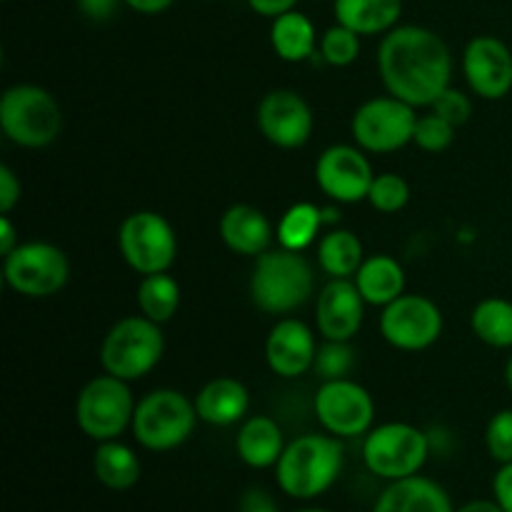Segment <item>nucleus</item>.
I'll use <instances>...</instances> for the list:
<instances>
[{"mask_svg":"<svg viewBox=\"0 0 512 512\" xmlns=\"http://www.w3.org/2000/svg\"><path fill=\"white\" fill-rule=\"evenodd\" d=\"M0 128L20 148H48L63 130V110L40 85H10L0 98Z\"/></svg>","mask_w":512,"mask_h":512,"instance_id":"4","label":"nucleus"},{"mask_svg":"<svg viewBox=\"0 0 512 512\" xmlns=\"http://www.w3.org/2000/svg\"><path fill=\"white\" fill-rule=\"evenodd\" d=\"M138 308L145 318L155 323H168L180 308V285L173 275H143L138 285Z\"/></svg>","mask_w":512,"mask_h":512,"instance_id":"30","label":"nucleus"},{"mask_svg":"<svg viewBox=\"0 0 512 512\" xmlns=\"http://www.w3.org/2000/svg\"><path fill=\"white\" fill-rule=\"evenodd\" d=\"M270 45L275 55L285 63H305L313 55H318V33H315L313 20L300 10L280 15L270 25Z\"/></svg>","mask_w":512,"mask_h":512,"instance_id":"25","label":"nucleus"},{"mask_svg":"<svg viewBox=\"0 0 512 512\" xmlns=\"http://www.w3.org/2000/svg\"><path fill=\"white\" fill-rule=\"evenodd\" d=\"M238 512H278V503L268 490L250 488L240 495Z\"/></svg>","mask_w":512,"mask_h":512,"instance_id":"38","label":"nucleus"},{"mask_svg":"<svg viewBox=\"0 0 512 512\" xmlns=\"http://www.w3.org/2000/svg\"><path fill=\"white\" fill-rule=\"evenodd\" d=\"M5 3H8V0H5Z\"/></svg>","mask_w":512,"mask_h":512,"instance_id":"48","label":"nucleus"},{"mask_svg":"<svg viewBox=\"0 0 512 512\" xmlns=\"http://www.w3.org/2000/svg\"><path fill=\"white\" fill-rule=\"evenodd\" d=\"M198 420L195 400L185 398L180 390L160 388L135 405L130 430L140 448L150 453H168L188 443Z\"/></svg>","mask_w":512,"mask_h":512,"instance_id":"5","label":"nucleus"},{"mask_svg":"<svg viewBox=\"0 0 512 512\" xmlns=\"http://www.w3.org/2000/svg\"><path fill=\"white\" fill-rule=\"evenodd\" d=\"M70 278V260L58 245L30 240L3 258V280L23 298H50Z\"/></svg>","mask_w":512,"mask_h":512,"instance_id":"9","label":"nucleus"},{"mask_svg":"<svg viewBox=\"0 0 512 512\" xmlns=\"http://www.w3.org/2000/svg\"><path fill=\"white\" fill-rule=\"evenodd\" d=\"M93 473L100 485L123 493V490L138 485L143 468H140V458L133 448L120 440H105V443H98L93 453Z\"/></svg>","mask_w":512,"mask_h":512,"instance_id":"26","label":"nucleus"},{"mask_svg":"<svg viewBox=\"0 0 512 512\" xmlns=\"http://www.w3.org/2000/svg\"><path fill=\"white\" fill-rule=\"evenodd\" d=\"M250 393L240 380L235 378H213L200 388L195 395V410H198L200 423L215 425V428H228L240 423L248 415Z\"/></svg>","mask_w":512,"mask_h":512,"instance_id":"21","label":"nucleus"},{"mask_svg":"<svg viewBox=\"0 0 512 512\" xmlns=\"http://www.w3.org/2000/svg\"><path fill=\"white\" fill-rule=\"evenodd\" d=\"M410 200V185L403 175L398 173H380L375 175L373 185H370L368 203L373 205L378 213L393 215L408 205Z\"/></svg>","mask_w":512,"mask_h":512,"instance_id":"33","label":"nucleus"},{"mask_svg":"<svg viewBox=\"0 0 512 512\" xmlns=\"http://www.w3.org/2000/svg\"><path fill=\"white\" fill-rule=\"evenodd\" d=\"M355 368V350L350 348L348 340H325L318 345L313 370L323 383L328 380H343L353 373Z\"/></svg>","mask_w":512,"mask_h":512,"instance_id":"32","label":"nucleus"},{"mask_svg":"<svg viewBox=\"0 0 512 512\" xmlns=\"http://www.w3.org/2000/svg\"><path fill=\"white\" fill-rule=\"evenodd\" d=\"M258 128L275 148H303L315 128L308 100L288 88L270 90L258 105Z\"/></svg>","mask_w":512,"mask_h":512,"instance_id":"15","label":"nucleus"},{"mask_svg":"<svg viewBox=\"0 0 512 512\" xmlns=\"http://www.w3.org/2000/svg\"><path fill=\"white\" fill-rule=\"evenodd\" d=\"M375 173L358 145H330L315 163V183L333 203L355 205L368 200Z\"/></svg>","mask_w":512,"mask_h":512,"instance_id":"14","label":"nucleus"},{"mask_svg":"<svg viewBox=\"0 0 512 512\" xmlns=\"http://www.w3.org/2000/svg\"><path fill=\"white\" fill-rule=\"evenodd\" d=\"M455 512H505L498 505V500H470V503L455 508Z\"/></svg>","mask_w":512,"mask_h":512,"instance_id":"44","label":"nucleus"},{"mask_svg":"<svg viewBox=\"0 0 512 512\" xmlns=\"http://www.w3.org/2000/svg\"><path fill=\"white\" fill-rule=\"evenodd\" d=\"M135 400L128 380L98 375L88 380L75 400V423L95 443L118 440L133 425Z\"/></svg>","mask_w":512,"mask_h":512,"instance_id":"7","label":"nucleus"},{"mask_svg":"<svg viewBox=\"0 0 512 512\" xmlns=\"http://www.w3.org/2000/svg\"><path fill=\"white\" fill-rule=\"evenodd\" d=\"M345 450L335 435H300L285 445L275 480L280 490L293 500H315L328 493L343 473Z\"/></svg>","mask_w":512,"mask_h":512,"instance_id":"2","label":"nucleus"},{"mask_svg":"<svg viewBox=\"0 0 512 512\" xmlns=\"http://www.w3.org/2000/svg\"><path fill=\"white\" fill-rule=\"evenodd\" d=\"M20 245L18 230H15L10 215H0V255H10Z\"/></svg>","mask_w":512,"mask_h":512,"instance_id":"42","label":"nucleus"},{"mask_svg":"<svg viewBox=\"0 0 512 512\" xmlns=\"http://www.w3.org/2000/svg\"><path fill=\"white\" fill-rule=\"evenodd\" d=\"M298 3L300 0H248L250 10L258 15H263V18H280V15L290 13V10H298Z\"/></svg>","mask_w":512,"mask_h":512,"instance_id":"41","label":"nucleus"},{"mask_svg":"<svg viewBox=\"0 0 512 512\" xmlns=\"http://www.w3.org/2000/svg\"><path fill=\"white\" fill-rule=\"evenodd\" d=\"M285 445L288 443L283 438V430L268 415H253V418L243 420L238 438H235L238 458L253 470L275 468Z\"/></svg>","mask_w":512,"mask_h":512,"instance_id":"22","label":"nucleus"},{"mask_svg":"<svg viewBox=\"0 0 512 512\" xmlns=\"http://www.w3.org/2000/svg\"><path fill=\"white\" fill-rule=\"evenodd\" d=\"M430 110H433V113H438L440 118L448 120V123H453L455 128H460V125L468 123L470 115H473V100H470L463 90H458L450 85V88L443 90V93H440V98L430 105Z\"/></svg>","mask_w":512,"mask_h":512,"instance_id":"36","label":"nucleus"},{"mask_svg":"<svg viewBox=\"0 0 512 512\" xmlns=\"http://www.w3.org/2000/svg\"><path fill=\"white\" fill-rule=\"evenodd\" d=\"M323 223L325 225L340 223V210L335 208V205H328V208H323Z\"/></svg>","mask_w":512,"mask_h":512,"instance_id":"45","label":"nucleus"},{"mask_svg":"<svg viewBox=\"0 0 512 512\" xmlns=\"http://www.w3.org/2000/svg\"><path fill=\"white\" fill-rule=\"evenodd\" d=\"M455 140V125L448 123L445 118H440L438 113H425L418 115V123H415V135L413 143L418 145L425 153H443L453 145Z\"/></svg>","mask_w":512,"mask_h":512,"instance_id":"34","label":"nucleus"},{"mask_svg":"<svg viewBox=\"0 0 512 512\" xmlns=\"http://www.w3.org/2000/svg\"><path fill=\"white\" fill-rule=\"evenodd\" d=\"M360 38H363V35H358L355 30L335 23L333 28H328L323 35H320V45H318L320 60L333 65V68H348V65H353L355 60H358Z\"/></svg>","mask_w":512,"mask_h":512,"instance_id":"31","label":"nucleus"},{"mask_svg":"<svg viewBox=\"0 0 512 512\" xmlns=\"http://www.w3.org/2000/svg\"><path fill=\"white\" fill-rule=\"evenodd\" d=\"M485 448L495 463H512V410H498L485 428Z\"/></svg>","mask_w":512,"mask_h":512,"instance_id":"35","label":"nucleus"},{"mask_svg":"<svg viewBox=\"0 0 512 512\" xmlns=\"http://www.w3.org/2000/svg\"><path fill=\"white\" fill-rule=\"evenodd\" d=\"M418 113L413 105L395 95L370 98L355 110L350 120V133L358 148L365 153H395L413 143Z\"/></svg>","mask_w":512,"mask_h":512,"instance_id":"11","label":"nucleus"},{"mask_svg":"<svg viewBox=\"0 0 512 512\" xmlns=\"http://www.w3.org/2000/svg\"><path fill=\"white\" fill-rule=\"evenodd\" d=\"M473 335L495 350L512 348V303L505 298L480 300L470 315Z\"/></svg>","mask_w":512,"mask_h":512,"instance_id":"28","label":"nucleus"},{"mask_svg":"<svg viewBox=\"0 0 512 512\" xmlns=\"http://www.w3.org/2000/svg\"><path fill=\"white\" fill-rule=\"evenodd\" d=\"M315 270L303 253L288 248L265 250L250 273V300L268 315H290L310 300Z\"/></svg>","mask_w":512,"mask_h":512,"instance_id":"3","label":"nucleus"},{"mask_svg":"<svg viewBox=\"0 0 512 512\" xmlns=\"http://www.w3.org/2000/svg\"><path fill=\"white\" fill-rule=\"evenodd\" d=\"M365 300L353 278H330L315 305V325L325 340H353L365 320Z\"/></svg>","mask_w":512,"mask_h":512,"instance_id":"17","label":"nucleus"},{"mask_svg":"<svg viewBox=\"0 0 512 512\" xmlns=\"http://www.w3.org/2000/svg\"><path fill=\"white\" fill-rule=\"evenodd\" d=\"M320 228H325L323 208H318L315 203H295L280 218L275 238H278L280 248L303 253L318 240Z\"/></svg>","mask_w":512,"mask_h":512,"instance_id":"29","label":"nucleus"},{"mask_svg":"<svg viewBox=\"0 0 512 512\" xmlns=\"http://www.w3.org/2000/svg\"><path fill=\"white\" fill-rule=\"evenodd\" d=\"M470 90L483 100H503L512 90V50L495 35H475L463 53Z\"/></svg>","mask_w":512,"mask_h":512,"instance_id":"16","label":"nucleus"},{"mask_svg":"<svg viewBox=\"0 0 512 512\" xmlns=\"http://www.w3.org/2000/svg\"><path fill=\"white\" fill-rule=\"evenodd\" d=\"M430 458V438L410 423H383L363 440V463L375 478L403 480L418 475Z\"/></svg>","mask_w":512,"mask_h":512,"instance_id":"8","label":"nucleus"},{"mask_svg":"<svg viewBox=\"0 0 512 512\" xmlns=\"http://www.w3.org/2000/svg\"><path fill=\"white\" fill-rule=\"evenodd\" d=\"M295 512H330V510H325V508H300Z\"/></svg>","mask_w":512,"mask_h":512,"instance_id":"47","label":"nucleus"},{"mask_svg":"<svg viewBox=\"0 0 512 512\" xmlns=\"http://www.w3.org/2000/svg\"><path fill=\"white\" fill-rule=\"evenodd\" d=\"M505 383H508V388L512 393V355L508 358V365H505Z\"/></svg>","mask_w":512,"mask_h":512,"instance_id":"46","label":"nucleus"},{"mask_svg":"<svg viewBox=\"0 0 512 512\" xmlns=\"http://www.w3.org/2000/svg\"><path fill=\"white\" fill-rule=\"evenodd\" d=\"M335 23L358 35H385L398 28L403 0H333Z\"/></svg>","mask_w":512,"mask_h":512,"instance_id":"24","label":"nucleus"},{"mask_svg":"<svg viewBox=\"0 0 512 512\" xmlns=\"http://www.w3.org/2000/svg\"><path fill=\"white\" fill-rule=\"evenodd\" d=\"M123 0H78V10L93 23H105L118 13Z\"/></svg>","mask_w":512,"mask_h":512,"instance_id":"39","label":"nucleus"},{"mask_svg":"<svg viewBox=\"0 0 512 512\" xmlns=\"http://www.w3.org/2000/svg\"><path fill=\"white\" fill-rule=\"evenodd\" d=\"M165 338L160 323L140 315L118 320L100 345V365L120 380L145 378L163 360Z\"/></svg>","mask_w":512,"mask_h":512,"instance_id":"6","label":"nucleus"},{"mask_svg":"<svg viewBox=\"0 0 512 512\" xmlns=\"http://www.w3.org/2000/svg\"><path fill=\"white\" fill-rule=\"evenodd\" d=\"M363 260V243L353 230L333 228L318 240V263L328 278H355Z\"/></svg>","mask_w":512,"mask_h":512,"instance_id":"27","label":"nucleus"},{"mask_svg":"<svg viewBox=\"0 0 512 512\" xmlns=\"http://www.w3.org/2000/svg\"><path fill=\"white\" fill-rule=\"evenodd\" d=\"M315 418L335 438H358L373 430V395L355 380H328L315 393Z\"/></svg>","mask_w":512,"mask_h":512,"instance_id":"12","label":"nucleus"},{"mask_svg":"<svg viewBox=\"0 0 512 512\" xmlns=\"http://www.w3.org/2000/svg\"><path fill=\"white\" fill-rule=\"evenodd\" d=\"M378 70L388 95L430 108L453 78V53L435 30L398 25L378 45Z\"/></svg>","mask_w":512,"mask_h":512,"instance_id":"1","label":"nucleus"},{"mask_svg":"<svg viewBox=\"0 0 512 512\" xmlns=\"http://www.w3.org/2000/svg\"><path fill=\"white\" fill-rule=\"evenodd\" d=\"M118 248L128 268H133L135 273H168L178 255V235L165 215L138 210L120 223Z\"/></svg>","mask_w":512,"mask_h":512,"instance_id":"10","label":"nucleus"},{"mask_svg":"<svg viewBox=\"0 0 512 512\" xmlns=\"http://www.w3.org/2000/svg\"><path fill=\"white\" fill-rule=\"evenodd\" d=\"M273 238L275 230L268 215L248 203L230 205L220 218V240L235 255L258 258L265 250H270Z\"/></svg>","mask_w":512,"mask_h":512,"instance_id":"19","label":"nucleus"},{"mask_svg":"<svg viewBox=\"0 0 512 512\" xmlns=\"http://www.w3.org/2000/svg\"><path fill=\"white\" fill-rule=\"evenodd\" d=\"M318 340L315 333L298 318H280L265 340V360L275 375L293 380L313 370Z\"/></svg>","mask_w":512,"mask_h":512,"instance_id":"18","label":"nucleus"},{"mask_svg":"<svg viewBox=\"0 0 512 512\" xmlns=\"http://www.w3.org/2000/svg\"><path fill=\"white\" fill-rule=\"evenodd\" d=\"M373 512H455V508L443 485L418 473L388 483Z\"/></svg>","mask_w":512,"mask_h":512,"instance_id":"20","label":"nucleus"},{"mask_svg":"<svg viewBox=\"0 0 512 512\" xmlns=\"http://www.w3.org/2000/svg\"><path fill=\"white\" fill-rule=\"evenodd\" d=\"M380 333L393 348L420 353L438 343L443 335V313L428 295L403 293L383 308Z\"/></svg>","mask_w":512,"mask_h":512,"instance_id":"13","label":"nucleus"},{"mask_svg":"<svg viewBox=\"0 0 512 512\" xmlns=\"http://www.w3.org/2000/svg\"><path fill=\"white\" fill-rule=\"evenodd\" d=\"M20 193H23V188H20L18 175L13 173L10 165H0V213H13L15 205L20 203Z\"/></svg>","mask_w":512,"mask_h":512,"instance_id":"37","label":"nucleus"},{"mask_svg":"<svg viewBox=\"0 0 512 512\" xmlns=\"http://www.w3.org/2000/svg\"><path fill=\"white\" fill-rule=\"evenodd\" d=\"M493 498L505 512H512V463L500 465L493 478Z\"/></svg>","mask_w":512,"mask_h":512,"instance_id":"40","label":"nucleus"},{"mask_svg":"<svg viewBox=\"0 0 512 512\" xmlns=\"http://www.w3.org/2000/svg\"><path fill=\"white\" fill-rule=\"evenodd\" d=\"M353 280L365 303L375 308H385L405 293V270L393 255H368Z\"/></svg>","mask_w":512,"mask_h":512,"instance_id":"23","label":"nucleus"},{"mask_svg":"<svg viewBox=\"0 0 512 512\" xmlns=\"http://www.w3.org/2000/svg\"><path fill=\"white\" fill-rule=\"evenodd\" d=\"M175 0H123V5H128L130 10L140 15H160L173 5Z\"/></svg>","mask_w":512,"mask_h":512,"instance_id":"43","label":"nucleus"}]
</instances>
